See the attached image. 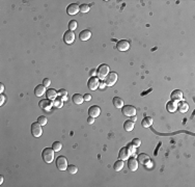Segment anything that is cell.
<instances>
[{
    "label": "cell",
    "mask_w": 195,
    "mask_h": 187,
    "mask_svg": "<svg viewBox=\"0 0 195 187\" xmlns=\"http://www.w3.org/2000/svg\"><path fill=\"white\" fill-rule=\"evenodd\" d=\"M90 37H92V32L88 29H84L79 33V39L81 41H88Z\"/></svg>",
    "instance_id": "e0dca14e"
},
{
    "label": "cell",
    "mask_w": 195,
    "mask_h": 187,
    "mask_svg": "<svg viewBox=\"0 0 195 187\" xmlns=\"http://www.w3.org/2000/svg\"><path fill=\"white\" fill-rule=\"evenodd\" d=\"M123 128H125V130H126V131H128V132H131V131L134 129V123H133L132 121L128 120V121L125 122V124H123Z\"/></svg>",
    "instance_id": "d4e9b609"
},
{
    "label": "cell",
    "mask_w": 195,
    "mask_h": 187,
    "mask_svg": "<svg viewBox=\"0 0 195 187\" xmlns=\"http://www.w3.org/2000/svg\"><path fill=\"white\" fill-rule=\"evenodd\" d=\"M66 170L69 172V174H71V175H74V174H76L78 172V167L76 166V165H73V164H71V165H68V168H66Z\"/></svg>",
    "instance_id": "f1b7e54d"
},
{
    "label": "cell",
    "mask_w": 195,
    "mask_h": 187,
    "mask_svg": "<svg viewBox=\"0 0 195 187\" xmlns=\"http://www.w3.org/2000/svg\"><path fill=\"white\" fill-rule=\"evenodd\" d=\"M4 103H5V96L3 94H0V106H2Z\"/></svg>",
    "instance_id": "d590c367"
},
{
    "label": "cell",
    "mask_w": 195,
    "mask_h": 187,
    "mask_svg": "<svg viewBox=\"0 0 195 187\" xmlns=\"http://www.w3.org/2000/svg\"><path fill=\"white\" fill-rule=\"evenodd\" d=\"M104 80H105V83H106L107 87H112L117 81V74L114 72H109V74L107 75Z\"/></svg>",
    "instance_id": "277c9868"
},
{
    "label": "cell",
    "mask_w": 195,
    "mask_h": 187,
    "mask_svg": "<svg viewBox=\"0 0 195 187\" xmlns=\"http://www.w3.org/2000/svg\"><path fill=\"white\" fill-rule=\"evenodd\" d=\"M128 167H129L130 170H132V172H135V170L138 168V161L137 159L134 158V157H131L128 159Z\"/></svg>",
    "instance_id": "5bb4252c"
},
{
    "label": "cell",
    "mask_w": 195,
    "mask_h": 187,
    "mask_svg": "<svg viewBox=\"0 0 195 187\" xmlns=\"http://www.w3.org/2000/svg\"><path fill=\"white\" fill-rule=\"evenodd\" d=\"M30 130H31V134L34 136V137H40V136H42V134H43V128H42V125H40L38 122H36V123H32Z\"/></svg>",
    "instance_id": "3957f363"
},
{
    "label": "cell",
    "mask_w": 195,
    "mask_h": 187,
    "mask_svg": "<svg viewBox=\"0 0 195 187\" xmlns=\"http://www.w3.org/2000/svg\"><path fill=\"white\" fill-rule=\"evenodd\" d=\"M78 27V23L77 21L75 20H71L69 23V30H72V31H74V30H76Z\"/></svg>",
    "instance_id": "4dcf8cb0"
},
{
    "label": "cell",
    "mask_w": 195,
    "mask_h": 187,
    "mask_svg": "<svg viewBox=\"0 0 195 187\" xmlns=\"http://www.w3.org/2000/svg\"><path fill=\"white\" fill-rule=\"evenodd\" d=\"M130 155H131V153H130V151H129V149L127 147H125V148H123V149L119 151V159L121 160H128L129 159V157H130Z\"/></svg>",
    "instance_id": "9a60e30c"
},
{
    "label": "cell",
    "mask_w": 195,
    "mask_h": 187,
    "mask_svg": "<svg viewBox=\"0 0 195 187\" xmlns=\"http://www.w3.org/2000/svg\"><path fill=\"white\" fill-rule=\"evenodd\" d=\"M46 87H44L43 84H40V85H37L36 87L34 89V94L36 97H42L43 95L46 94Z\"/></svg>",
    "instance_id": "ac0fdd59"
},
{
    "label": "cell",
    "mask_w": 195,
    "mask_h": 187,
    "mask_svg": "<svg viewBox=\"0 0 195 187\" xmlns=\"http://www.w3.org/2000/svg\"><path fill=\"white\" fill-rule=\"evenodd\" d=\"M37 122H38L42 126H45V125H47V118L46 116H44V115H40V116L37 118Z\"/></svg>",
    "instance_id": "1f68e13d"
},
{
    "label": "cell",
    "mask_w": 195,
    "mask_h": 187,
    "mask_svg": "<svg viewBox=\"0 0 195 187\" xmlns=\"http://www.w3.org/2000/svg\"><path fill=\"white\" fill-rule=\"evenodd\" d=\"M137 161L139 162V163L143 164V165H147V164L151 162V159H149V157L146 154H139L138 155V158H137Z\"/></svg>",
    "instance_id": "2e32d148"
},
{
    "label": "cell",
    "mask_w": 195,
    "mask_h": 187,
    "mask_svg": "<svg viewBox=\"0 0 195 187\" xmlns=\"http://www.w3.org/2000/svg\"><path fill=\"white\" fill-rule=\"evenodd\" d=\"M61 148H62V144H61V142H59V141H55V142H53V144H52V149L54 150L55 152H59L61 150Z\"/></svg>",
    "instance_id": "f546056e"
},
{
    "label": "cell",
    "mask_w": 195,
    "mask_h": 187,
    "mask_svg": "<svg viewBox=\"0 0 195 187\" xmlns=\"http://www.w3.org/2000/svg\"><path fill=\"white\" fill-rule=\"evenodd\" d=\"M99 85H100V80H99V78L97 76L89 78L88 82H87V87H89L90 91H96V89H98Z\"/></svg>",
    "instance_id": "52a82bcc"
},
{
    "label": "cell",
    "mask_w": 195,
    "mask_h": 187,
    "mask_svg": "<svg viewBox=\"0 0 195 187\" xmlns=\"http://www.w3.org/2000/svg\"><path fill=\"white\" fill-rule=\"evenodd\" d=\"M3 183V176H0V184Z\"/></svg>",
    "instance_id": "ee69618b"
},
{
    "label": "cell",
    "mask_w": 195,
    "mask_h": 187,
    "mask_svg": "<svg viewBox=\"0 0 195 187\" xmlns=\"http://www.w3.org/2000/svg\"><path fill=\"white\" fill-rule=\"evenodd\" d=\"M52 102H50L49 101V99H45V100H40V103H38V106H40V108H42L43 110H45V111H49V110L51 109L52 107Z\"/></svg>",
    "instance_id": "8fae6325"
},
{
    "label": "cell",
    "mask_w": 195,
    "mask_h": 187,
    "mask_svg": "<svg viewBox=\"0 0 195 187\" xmlns=\"http://www.w3.org/2000/svg\"><path fill=\"white\" fill-rule=\"evenodd\" d=\"M178 110L181 112H187L188 110H189V105H188V103L187 102H180L178 103Z\"/></svg>",
    "instance_id": "cb8c5ba5"
},
{
    "label": "cell",
    "mask_w": 195,
    "mask_h": 187,
    "mask_svg": "<svg viewBox=\"0 0 195 187\" xmlns=\"http://www.w3.org/2000/svg\"><path fill=\"white\" fill-rule=\"evenodd\" d=\"M166 109L168 110L169 112H174L175 110L178 109V103L175 102V101H170L168 102L166 105Z\"/></svg>",
    "instance_id": "44dd1931"
},
{
    "label": "cell",
    "mask_w": 195,
    "mask_h": 187,
    "mask_svg": "<svg viewBox=\"0 0 195 187\" xmlns=\"http://www.w3.org/2000/svg\"><path fill=\"white\" fill-rule=\"evenodd\" d=\"M101 113V108L98 105H94V106L89 107L88 109V114L89 116H92V118H98Z\"/></svg>",
    "instance_id": "4fadbf2b"
},
{
    "label": "cell",
    "mask_w": 195,
    "mask_h": 187,
    "mask_svg": "<svg viewBox=\"0 0 195 187\" xmlns=\"http://www.w3.org/2000/svg\"><path fill=\"white\" fill-rule=\"evenodd\" d=\"M112 102H113V105L116 108H118V109H121L123 107V100L121 98H119V97H114Z\"/></svg>",
    "instance_id": "ffe728a7"
},
{
    "label": "cell",
    "mask_w": 195,
    "mask_h": 187,
    "mask_svg": "<svg viewBox=\"0 0 195 187\" xmlns=\"http://www.w3.org/2000/svg\"><path fill=\"white\" fill-rule=\"evenodd\" d=\"M114 170L115 172H119L123 168V160H117V161L114 163Z\"/></svg>",
    "instance_id": "4316f807"
},
{
    "label": "cell",
    "mask_w": 195,
    "mask_h": 187,
    "mask_svg": "<svg viewBox=\"0 0 195 187\" xmlns=\"http://www.w3.org/2000/svg\"><path fill=\"white\" fill-rule=\"evenodd\" d=\"M43 85L45 87H50V85H51V80H50V79H48V78H45V79H44V81H43Z\"/></svg>",
    "instance_id": "e575fe53"
},
{
    "label": "cell",
    "mask_w": 195,
    "mask_h": 187,
    "mask_svg": "<svg viewBox=\"0 0 195 187\" xmlns=\"http://www.w3.org/2000/svg\"><path fill=\"white\" fill-rule=\"evenodd\" d=\"M72 101L75 104H78V105H79V104L83 103L84 99L80 94H75V95H73V97H72Z\"/></svg>",
    "instance_id": "7402d4cb"
},
{
    "label": "cell",
    "mask_w": 195,
    "mask_h": 187,
    "mask_svg": "<svg viewBox=\"0 0 195 187\" xmlns=\"http://www.w3.org/2000/svg\"><path fill=\"white\" fill-rule=\"evenodd\" d=\"M57 95H58V92H56L54 89H49L46 92L47 99H49V100H54V99H56L57 98Z\"/></svg>",
    "instance_id": "d6986e66"
},
{
    "label": "cell",
    "mask_w": 195,
    "mask_h": 187,
    "mask_svg": "<svg viewBox=\"0 0 195 187\" xmlns=\"http://www.w3.org/2000/svg\"><path fill=\"white\" fill-rule=\"evenodd\" d=\"M58 95L60 96L61 99H62L63 101L68 100V92H66V89H59V91H58Z\"/></svg>",
    "instance_id": "83f0119b"
},
{
    "label": "cell",
    "mask_w": 195,
    "mask_h": 187,
    "mask_svg": "<svg viewBox=\"0 0 195 187\" xmlns=\"http://www.w3.org/2000/svg\"><path fill=\"white\" fill-rule=\"evenodd\" d=\"M52 104H53V106H55L56 108H61L63 105V100L61 98H56L54 99V101L52 102Z\"/></svg>",
    "instance_id": "484cf974"
},
{
    "label": "cell",
    "mask_w": 195,
    "mask_h": 187,
    "mask_svg": "<svg viewBox=\"0 0 195 187\" xmlns=\"http://www.w3.org/2000/svg\"><path fill=\"white\" fill-rule=\"evenodd\" d=\"M130 121H132L133 123H135V122L137 121V118H136V115H133V116H131V120Z\"/></svg>",
    "instance_id": "b9f144b4"
},
{
    "label": "cell",
    "mask_w": 195,
    "mask_h": 187,
    "mask_svg": "<svg viewBox=\"0 0 195 187\" xmlns=\"http://www.w3.org/2000/svg\"><path fill=\"white\" fill-rule=\"evenodd\" d=\"M80 12V6L76 4V3H72V4H70L68 6V9H66V13L71 16H75V15H77L78 13Z\"/></svg>",
    "instance_id": "30bf717a"
},
{
    "label": "cell",
    "mask_w": 195,
    "mask_h": 187,
    "mask_svg": "<svg viewBox=\"0 0 195 187\" xmlns=\"http://www.w3.org/2000/svg\"><path fill=\"white\" fill-rule=\"evenodd\" d=\"M90 75H92V77H95V76H97V70H92L90 71Z\"/></svg>",
    "instance_id": "60d3db41"
},
{
    "label": "cell",
    "mask_w": 195,
    "mask_h": 187,
    "mask_svg": "<svg viewBox=\"0 0 195 187\" xmlns=\"http://www.w3.org/2000/svg\"><path fill=\"white\" fill-rule=\"evenodd\" d=\"M54 150L51 148H46L44 149L43 153H42V157H43L44 161L46 163H51L54 160Z\"/></svg>",
    "instance_id": "6da1fadb"
},
{
    "label": "cell",
    "mask_w": 195,
    "mask_h": 187,
    "mask_svg": "<svg viewBox=\"0 0 195 187\" xmlns=\"http://www.w3.org/2000/svg\"><path fill=\"white\" fill-rule=\"evenodd\" d=\"M131 144H132L134 148H139L141 144V140L139 139V138H134L132 140V142H131Z\"/></svg>",
    "instance_id": "d6a6232c"
},
{
    "label": "cell",
    "mask_w": 195,
    "mask_h": 187,
    "mask_svg": "<svg viewBox=\"0 0 195 187\" xmlns=\"http://www.w3.org/2000/svg\"><path fill=\"white\" fill-rule=\"evenodd\" d=\"M80 12L81 13H88L89 12V5L87 4H81L80 5Z\"/></svg>",
    "instance_id": "836d02e7"
},
{
    "label": "cell",
    "mask_w": 195,
    "mask_h": 187,
    "mask_svg": "<svg viewBox=\"0 0 195 187\" xmlns=\"http://www.w3.org/2000/svg\"><path fill=\"white\" fill-rule=\"evenodd\" d=\"M87 123H88V124H94V123H95V118L88 116V118H87Z\"/></svg>",
    "instance_id": "74e56055"
},
{
    "label": "cell",
    "mask_w": 195,
    "mask_h": 187,
    "mask_svg": "<svg viewBox=\"0 0 195 187\" xmlns=\"http://www.w3.org/2000/svg\"><path fill=\"white\" fill-rule=\"evenodd\" d=\"M121 111H123V114L126 115V116H133V115H136V108L134 106H131V105H126L121 108Z\"/></svg>",
    "instance_id": "ba28073f"
},
{
    "label": "cell",
    "mask_w": 195,
    "mask_h": 187,
    "mask_svg": "<svg viewBox=\"0 0 195 187\" xmlns=\"http://www.w3.org/2000/svg\"><path fill=\"white\" fill-rule=\"evenodd\" d=\"M56 167L59 170H66L68 168V160L64 156H59L56 158Z\"/></svg>",
    "instance_id": "5b68a950"
},
{
    "label": "cell",
    "mask_w": 195,
    "mask_h": 187,
    "mask_svg": "<svg viewBox=\"0 0 195 187\" xmlns=\"http://www.w3.org/2000/svg\"><path fill=\"white\" fill-rule=\"evenodd\" d=\"M63 42L68 45H72L75 42V33L72 30H68L63 35Z\"/></svg>",
    "instance_id": "8992f818"
},
{
    "label": "cell",
    "mask_w": 195,
    "mask_h": 187,
    "mask_svg": "<svg viewBox=\"0 0 195 187\" xmlns=\"http://www.w3.org/2000/svg\"><path fill=\"white\" fill-rule=\"evenodd\" d=\"M83 99H84V101H90L92 100V96L89 95V94H85V95L83 96Z\"/></svg>",
    "instance_id": "8d00e7d4"
},
{
    "label": "cell",
    "mask_w": 195,
    "mask_h": 187,
    "mask_svg": "<svg viewBox=\"0 0 195 187\" xmlns=\"http://www.w3.org/2000/svg\"><path fill=\"white\" fill-rule=\"evenodd\" d=\"M108 74H109V67L107 66V65H105V63L101 65V66L97 69V77L99 78V79L104 80Z\"/></svg>",
    "instance_id": "7a4b0ae2"
},
{
    "label": "cell",
    "mask_w": 195,
    "mask_h": 187,
    "mask_svg": "<svg viewBox=\"0 0 195 187\" xmlns=\"http://www.w3.org/2000/svg\"><path fill=\"white\" fill-rule=\"evenodd\" d=\"M141 125L144 128H149V127H151L153 125V118L151 116H145L142 120V122H141Z\"/></svg>",
    "instance_id": "603a6c76"
},
{
    "label": "cell",
    "mask_w": 195,
    "mask_h": 187,
    "mask_svg": "<svg viewBox=\"0 0 195 187\" xmlns=\"http://www.w3.org/2000/svg\"><path fill=\"white\" fill-rule=\"evenodd\" d=\"M3 91H4V85H3V83H0V93L2 94Z\"/></svg>",
    "instance_id": "7bdbcfd3"
},
{
    "label": "cell",
    "mask_w": 195,
    "mask_h": 187,
    "mask_svg": "<svg viewBox=\"0 0 195 187\" xmlns=\"http://www.w3.org/2000/svg\"><path fill=\"white\" fill-rule=\"evenodd\" d=\"M130 48V43L128 41L126 40H121V41H118L117 44H116V49L118 51H127V50H129Z\"/></svg>",
    "instance_id": "9c48e42d"
},
{
    "label": "cell",
    "mask_w": 195,
    "mask_h": 187,
    "mask_svg": "<svg viewBox=\"0 0 195 187\" xmlns=\"http://www.w3.org/2000/svg\"><path fill=\"white\" fill-rule=\"evenodd\" d=\"M170 98L172 101H175V102H181L183 100V93L180 91V89H175L171 93L170 95Z\"/></svg>",
    "instance_id": "7c38bea8"
},
{
    "label": "cell",
    "mask_w": 195,
    "mask_h": 187,
    "mask_svg": "<svg viewBox=\"0 0 195 187\" xmlns=\"http://www.w3.org/2000/svg\"><path fill=\"white\" fill-rule=\"evenodd\" d=\"M127 148L129 149V151H130V153H131V154H134V153H135L134 149H133V148H134V147H133V146H132V144H129V146H128V147H127Z\"/></svg>",
    "instance_id": "f35d334b"
},
{
    "label": "cell",
    "mask_w": 195,
    "mask_h": 187,
    "mask_svg": "<svg viewBox=\"0 0 195 187\" xmlns=\"http://www.w3.org/2000/svg\"><path fill=\"white\" fill-rule=\"evenodd\" d=\"M105 85H106V83H105V81H101V82H100V85H99V87H100L101 89H104Z\"/></svg>",
    "instance_id": "ab89813d"
}]
</instances>
